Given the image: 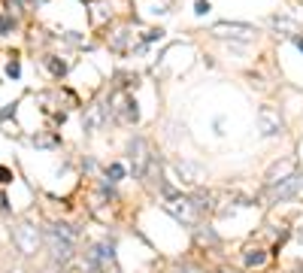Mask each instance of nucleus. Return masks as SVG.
Here are the masks:
<instances>
[{
	"label": "nucleus",
	"mask_w": 303,
	"mask_h": 273,
	"mask_svg": "<svg viewBox=\"0 0 303 273\" xmlns=\"http://www.w3.org/2000/svg\"><path fill=\"white\" fill-rule=\"evenodd\" d=\"M258 131H261V137H279L285 131V119L276 106H270V103L258 106Z\"/></svg>",
	"instance_id": "obj_5"
},
{
	"label": "nucleus",
	"mask_w": 303,
	"mask_h": 273,
	"mask_svg": "<svg viewBox=\"0 0 303 273\" xmlns=\"http://www.w3.org/2000/svg\"><path fill=\"white\" fill-rule=\"evenodd\" d=\"M134 46H137V36L128 28H121V30H115L110 36V52H115V55H128Z\"/></svg>",
	"instance_id": "obj_9"
},
{
	"label": "nucleus",
	"mask_w": 303,
	"mask_h": 273,
	"mask_svg": "<svg viewBox=\"0 0 303 273\" xmlns=\"http://www.w3.org/2000/svg\"><path fill=\"white\" fill-rule=\"evenodd\" d=\"M12 273H22V270H12Z\"/></svg>",
	"instance_id": "obj_23"
},
{
	"label": "nucleus",
	"mask_w": 303,
	"mask_h": 273,
	"mask_svg": "<svg viewBox=\"0 0 303 273\" xmlns=\"http://www.w3.org/2000/svg\"><path fill=\"white\" fill-rule=\"evenodd\" d=\"M12 243L19 246L22 255H33L37 246H40V231L33 228V225H28V222H22V225L12 228Z\"/></svg>",
	"instance_id": "obj_6"
},
{
	"label": "nucleus",
	"mask_w": 303,
	"mask_h": 273,
	"mask_svg": "<svg viewBox=\"0 0 303 273\" xmlns=\"http://www.w3.org/2000/svg\"><path fill=\"white\" fill-rule=\"evenodd\" d=\"M209 9H212L209 0H194V15H206Z\"/></svg>",
	"instance_id": "obj_19"
},
{
	"label": "nucleus",
	"mask_w": 303,
	"mask_h": 273,
	"mask_svg": "<svg viewBox=\"0 0 303 273\" xmlns=\"http://www.w3.org/2000/svg\"><path fill=\"white\" fill-rule=\"evenodd\" d=\"M0 182H3V185H6V182H12V170L3 167V164H0Z\"/></svg>",
	"instance_id": "obj_21"
},
{
	"label": "nucleus",
	"mask_w": 303,
	"mask_h": 273,
	"mask_svg": "<svg viewBox=\"0 0 303 273\" xmlns=\"http://www.w3.org/2000/svg\"><path fill=\"white\" fill-rule=\"evenodd\" d=\"M106 179H110V182H121L124 179V164H118V161L106 164Z\"/></svg>",
	"instance_id": "obj_14"
},
{
	"label": "nucleus",
	"mask_w": 303,
	"mask_h": 273,
	"mask_svg": "<svg viewBox=\"0 0 303 273\" xmlns=\"http://www.w3.org/2000/svg\"><path fill=\"white\" fill-rule=\"evenodd\" d=\"M191 200L197 204V210H200V212L216 207V204H212V200H216V197H212V191H203V188H197V191H194V194H191Z\"/></svg>",
	"instance_id": "obj_13"
},
{
	"label": "nucleus",
	"mask_w": 303,
	"mask_h": 273,
	"mask_svg": "<svg viewBox=\"0 0 303 273\" xmlns=\"http://www.w3.org/2000/svg\"><path fill=\"white\" fill-rule=\"evenodd\" d=\"M128 158H131V170H134V179H142L146 176V167H149V140L142 137V134H134L128 140Z\"/></svg>",
	"instance_id": "obj_3"
},
{
	"label": "nucleus",
	"mask_w": 303,
	"mask_h": 273,
	"mask_svg": "<svg viewBox=\"0 0 303 273\" xmlns=\"http://www.w3.org/2000/svg\"><path fill=\"white\" fill-rule=\"evenodd\" d=\"M212 36H219V40H234V43H246V40H255V36H258V28L243 25V22H219V25H212Z\"/></svg>",
	"instance_id": "obj_4"
},
{
	"label": "nucleus",
	"mask_w": 303,
	"mask_h": 273,
	"mask_svg": "<svg viewBox=\"0 0 303 273\" xmlns=\"http://www.w3.org/2000/svg\"><path fill=\"white\" fill-rule=\"evenodd\" d=\"M164 33H167L164 28H149L146 33H142V43H161V40H164Z\"/></svg>",
	"instance_id": "obj_16"
},
{
	"label": "nucleus",
	"mask_w": 303,
	"mask_h": 273,
	"mask_svg": "<svg viewBox=\"0 0 303 273\" xmlns=\"http://www.w3.org/2000/svg\"><path fill=\"white\" fill-rule=\"evenodd\" d=\"M43 67H46L55 79H61L64 73H67V67H70V64H67L64 58H58V55H46V58H43Z\"/></svg>",
	"instance_id": "obj_11"
},
{
	"label": "nucleus",
	"mask_w": 303,
	"mask_h": 273,
	"mask_svg": "<svg viewBox=\"0 0 303 273\" xmlns=\"http://www.w3.org/2000/svg\"><path fill=\"white\" fill-rule=\"evenodd\" d=\"M6 76H9V79H19V76H22V64L15 61V58L6 64Z\"/></svg>",
	"instance_id": "obj_17"
},
{
	"label": "nucleus",
	"mask_w": 303,
	"mask_h": 273,
	"mask_svg": "<svg viewBox=\"0 0 303 273\" xmlns=\"http://www.w3.org/2000/svg\"><path fill=\"white\" fill-rule=\"evenodd\" d=\"M294 170H297V161H294V158H285V161H276L273 167L267 170L264 179H267V185H276V182H282L285 176H291Z\"/></svg>",
	"instance_id": "obj_10"
},
{
	"label": "nucleus",
	"mask_w": 303,
	"mask_h": 273,
	"mask_svg": "<svg viewBox=\"0 0 303 273\" xmlns=\"http://www.w3.org/2000/svg\"><path fill=\"white\" fill-rule=\"evenodd\" d=\"M167 212L176 218V222H182V225H188V228H194L200 222V210H197V204H194L191 197H182V194H173V197H167Z\"/></svg>",
	"instance_id": "obj_1"
},
{
	"label": "nucleus",
	"mask_w": 303,
	"mask_h": 273,
	"mask_svg": "<svg viewBox=\"0 0 303 273\" xmlns=\"http://www.w3.org/2000/svg\"><path fill=\"white\" fill-rule=\"evenodd\" d=\"M173 170H176V176H179V182H185V185H197V182L203 179V167L188 161V158H176Z\"/></svg>",
	"instance_id": "obj_8"
},
{
	"label": "nucleus",
	"mask_w": 303,
	"mask_h": 273,
	"mask_svg": "<svg viewBox=\"0 0 303 273\" xmlns=\"http://www.w3.org/2000/svg\"><path fill=\"white\" fill-rule=\"evenodd\" d=\"M291 43H294V46L303 52V36H300V33H294V36H291Z\"/></svg>",
	"instance_id": "obj_22"
},
{
	"label": "nucleus",
	"mask_w": 303,
	"mask_h": 273,
	"mask_svg": "<svg viewBox=\"0 0 303 273\" xmlns=\"http://www.w3.org/2000/svg\"><path fill=\"white\" fill-rule=\"evenodd\" d=\"M267 261V252L264 249H248V255H246V264L248 267H261Z\"/></svg>",
	"instance_id": "obj_15"
},
{
	"label": "nucleus",
	"mask_w": 303,
	"mask_h": 273,
	"mask_svg": "<svg viewBox=\"0 0 303 273\" xmlns=\"http://www.w3.org/2000/svg\"><path fill=\"white\" fill-rule=\"evenodd\" d=\"M149 12H152V15H167L170 9H167V3H164V0H152V6H149Z\"/></svg>",
	"instance_id": "obj_18"
},
{
	"label": "nucleus",
	"mask_w": 303,
	"mask_h": 273,
	"mask_svg": "<svg viewBox=\"0 0 303 273\" xmlns=\"http://www.w3.org/2000/svg\"><path fill=\"white\" fill-rule=\"evenodd\" d=\"M273 28H276V30H282L285 36H294V33H297L294 18H288V15H273Z\"/></svg>",
	"instance_id": "obj_12"
},
{
	"label": "nucleus",
	"mask_w": 303,
	"mask_h": 273,
	"mask_svg": "<svg viewBox=\"0 0 303 273\" xmlns=\"http://www.w3.org/2000/svg\"><path fill=\"white\" fill-rule=\"evenodd\" d=\"M46 240H49V249H52V261L64 264V261L73 258V240H67V237H61V234H55V231H49Z\"/></svg>",
	"instance_id": "obj_7"
},
{
	"label": "nucleus",
	"mask_w": 303,
	"mask_h": 273,
	"mask_svg": "<svg viewBox=\"0 0 303 273\" xmlns=\"http://www.w3.org/2000/svg\"><path fill=\"white\" fill-rule=\"evenodd\" d=\"M303 191V173H291L285 176L282 182H276V185H267V204H285V200H291Z\"/></svg>",
	"instance_id": "obj_2"
},
{
	"label": "nucleus",
	"mask_w": 303,
	"mask_h": 273,
	"mask_svg": "<svg viewBox=\"0 0 303 273\" xmlns=\"http://www.w3.org/2000/svg\"><path fill=\"white\" fill-rule=\"evenodd\" d=\"M106 18H110V12H106L103 6H94V12H91V22H94V25H100V22H106Z\"/></svg>",
	"instance_id": "obj_20"
}]
</instances>
